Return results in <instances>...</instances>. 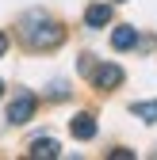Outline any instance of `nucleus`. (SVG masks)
Wrapping results in <instances>:
<instances>
[{"label":"nucleus","mask_w":157,"mask_h":160,"mask_svg":"<svg viewBox=\"0 0 157 160\" xmlns=\"http://www.w3.org/2000/svg\"><path fill=\"white\" fill-rule=\"evenodd\" d=\"M62 23L57 19H50L46 12H27L23 19H19V42H23L27 50H54V46H62Z\"/></svg>","instance_id":"obj_1"},{"label":"nucleus","mask_w":157,"mask_h":160,"mask_svg":"<svg viewBox=\"0 0 157 160\" xmlns=\"http://www.w3.org/2000/svg\"><path fill=\"white\" fill-rule=\"evenodd\" d=\"M35 107H38L35 92H19L12 103H8V122H12V126H23V122H31V118H35Z\"/></svg>","instance_id":"obj_2"},{"label":"nucleus","mask_w":157,"mask_h":160,"mask_svg":"<svg viewBox=\"0 0 157 160\" xmlns=\"http://www.w3.org/2000/svg\"><path fill=\"white\" fill-rule=\"evenodd\" d=\"M92 84H96V88H104V92L119 88V84H123V69H119V65H111V61L96 65V69H92Z\"/></svg>","instance_id":"obj_3"},{"label":"nucleus","mask_w":157,"mask_h":160,"mask_svg":"<svg viewBox=\"0 0 157 160\" xmlns=\"http://www.w3.org/2000/svg\"><path fill=\"white\" fill-rule=\"evenodd\" d=\"M69 133L77 137V141H92V137H96V118H92L88 111H81V114L69 122Z\"/></svg>","instance_id":"obj_4"},{"label":"nucleus","mask_w":157,"mask_h":160,"mask_svg":"<svg viewBox=\"0 0 157 160\" xmlns=\"http://www.w3.org/2000/svg\"><path fill=\"white\" fill-rule=\"evenodd\" d=\"M107 23H111V4H88V8H84V27L100 31V27H107Z\"/></svg>","instance_id":"obj_5"},{"label":"nucleus","mask_w":157,"mask_h":160,"mask_svg":"<svg viewBox=\"0 0 157 160\" xmlns=\"http://www.w3.org/2000/svg\"><path fill=\"white\" fill-rule=\"evenodd\" d=\"M35 160H54L57 152H62V145L54 141V137H38V141H31V149H27Z\"/></svg>","instance_id":"obj_6"},{"label":"nucleus","mask_w":157,"mask_h":160,"mask_svg":"<svg viewBox=\"0 0 157 160\" xmlns=\"http://www.w3.org/2000/svg\"><path fill=\"white\" fill-rule=\"evenodd\" d=\"M111 46H115V50L138 46V31H134V27H115V31H111Z\"/></svg>","instance_id":"obj_7"},{"label":"nucleus","mask_w":157,"mask_h":160,"mask_svg":"<svg viewBox=\"0 0 157 160\" xmlns=\"http://www.w3.org/2000/svg\"><path fill=\"white\" fill-rule=\"evenodd\" d=\"M130 111H134V114H138V118H142V122H157V99H153V103H134Z\"/></svg>","instance_id":"obj_8"},{"label":"nucleus","mask_w":157,"mask_h":160,"mask_svg":"<svg viewBox=\"0 0 157 160\" xmlns=\"http://www.w3.org/2000/svg\"><path fill=\"white\" fill-rule=\"evenodd\" d=\"M111 160H134V152H130V149H115Z\"/></svg>","instance_id":"obj_9"},{"label":"nucleus","mask_w":157,"mask_h":160,"mask_svg":"<svg viewBox=\"0 0 157 160\" xmlns=\"http://www.w3.org/2000/svg\"><path fill=\"white\" fill-rule=\"evenodd\" d=\"M4 53H8V34L0 31V57H4Z\"/></svg>","instance_id":"obj_10"},{"label":"nucleus","mask_w":157,"mask_h":160,"mask_svg":"<svg viewBox=\"0 0 157 160\" xmlns=\"http://www.w3.org/2000/svg\"><path fill=\"white\" fill-rule=\"evenodd\" d=\"M0 95H4V80H0Z\"/></svg>","instance_id":"obj_11"},{"label":"nucleus","mask_w":157,"mask_h":160,"mask_svg":"<svg viewBox=\"0 0 157 160\" xmlns=\"http://www.w3.org/2000/svg\"><path fill=\"white\" fill-rule=\"evenodd\" d=\"M111 4H123V0H111Z\"/></svg>","instance_id":"obj_12"}]
</instances>
